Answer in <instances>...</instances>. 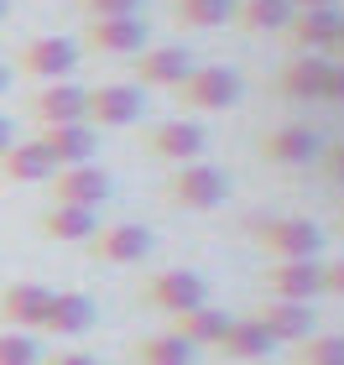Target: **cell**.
Listing matches in <instances>:
<instances>
[{
	"label": "cell",
	"instance_id": "obj_1",
	"mask_svg": "<svg viewBox=\"0 0 344 365\" xmlns=\"http://www.w3.org/2000/svg\"><path fill=\"white\" fill-rule=\"evenodd\" d=\"M162 198H167L172 209L209 214V209H219L224 198H229V178L214 168V162H183V168L167 173V182H162Z\"/></svg>",
	"mask_w": 344,
	"mask_h": 365
},
{
	"label": "cell",
	"instance_id": "obj_2",
	"mask_svg": "<svg viewBox=\"0 0 344 365\" xmlns=\"http://www.w3.org/2000/svg\"><path fill=\"white\" fill-rule=\"evenodd\" d=\"M256 245L266 251L271 261H318L323 251V230L303 214H282V220H256L251 225Z\"/></svg>",
	"mask_w": 344,
	"mask_h": 365
},
{
	"label": "cell",
	"instance_id": "obj_3",
	"mask_svg": "<svg viewBox=\"0 0 344 365\" xmlns=\"http://www.w3.org/2000/svg\"><path fill=\"white\" fill-rule=\"evenodd\" d=\"M240 94H245V78L235 68H224V63H209V68H193L183 84H177V99H183V110H229V105H240Z\"/></svg>",
	"mask_w": 344,
	"mask_h": 365
},
{
	"label": "cell",
	"instance_id": "obj_4",
	"mask_svg": "<svg viewBox=\"0 0 344 365\" xmlns=\"http://www.w3.org/2000/svg\"><path fill=\"white\" fill-rule=\"evenodd\" d=\"M146 110V99L136 84H94L84 89V125H100V130H125L136 125Z\"/></svg>",
	"mask_w": 344,
	"mask_h": 365
},
{
	"label": "cell",
	"instance_id": "obj_5",
	"mask_svg": "<svg viewBox=\"0 0 344 365\" xmlns=\"http://www.w3.org/2000/svg\"><path fill=\"white\" fill-rule=\"evenodd\" d=\"M78 47L73 37H31L21 47V58H16V73H26V78H37V84H53V78H73L78 68Z\"/></svg>",
	"mask_w": 344,
	"mask_h": 365
},
{
	"label": "cell",
	"instance_id": "obj_6",
	"mask_svg": "<svg viewBox=\"0 0 344 365\" xmlns=\"http://www.w3.org/2000/svg\"><path fill=\"white\" fill-rule=\"evenodd\" d=\"M141 297L152 308H162V313H188V308L209 303V282L199 272H188V267H172V272H152L146 277Z\"/></svg>",
	"mask_w": 344,
	"mask_h": 365
},
{
	"label": "cell",
	"instance_id": "obj_7",
	"mask_svg": "<svg viewBox=\"0 0 344 365\" xmlns=\"http://www.w3.org/2000/svg\"><path fill=\"white\" fill-rule=\"evenodd\" d=\"M94 261H105V267H136V261L152 256V230L146 225H100L94 235L84 240Z\"/></svg>",
	"mask_w": 344,
	"mask_h": 365
},
{
	"label": "cell",
	"instance_id": "obj_8",
	"mask_svg": "<svg viewBox=\"0 0 344 365\" xmlns=\"http://www.w3.org/2000/svg\"><path fill=\"white\" fill-rule=\"evenodd\" d=\"M204 146H209V130L199 120H162L152 136H146V152L167 168H183V162H204Z\"/></svg>",
	"mask_w": 344,
	"mask_h": 365
},
{
	"label": "cell",
	"instance_id": "obj_9",
	"mask_svg": "<svg viewBox=\"0 0 344 365\" xmlns=\"http://www.w3.org/2000/svg\"><path fill=\"white\" fill-rule=\"evenodd\" d=\"M344 26V11L329 6V11H292V21L282 26V42L292 53H334V37Z\"/></svg>",
	"mask_w": 344,
	"mask_h": 365
},
{
	"label": "cell",
	"instance_id": "obj_10",
	"mask_svg": "<svg viewBox=\"0 0 344 365\" xmlns=\"http://www.w3.org/2000/svg\"><path fill=\"white\" fill-rule=\"evenodd\" d=\"M261 292L276 297V303H313V297H323L318 261H271L261 272Z\"/></svg>",
	"mask_w": 344,
	"mask_h": 365
},
{
	"label": "cell",
	"instance_id": "obj_11",
	"mask_svg": "<svg viewBox=\"0 0 344 365\" xmlns=\"http://www.w3.org/2000/svg\"><path fill=\"white\" fill-rule=\"evenodd\" d=\"M53 204H78V209H100L110 198V173L94 168V162H78V168H58L53 178Z\"/></svg>",
	"mask_w": 344,
	"mask_h": 365
},
{
	"label": "cell",
	"instance_id": "obj_12",
	"mask_svg": "<svg viewBox=\"0 0 344 365\" xmlns=\"http://www.w3.org/2000/svg\"><path fill=\"white\" fill-rule=\"evenodd\" d=\"M26 115L37 125H73V120H84V84L53 78V84H42L37 94L26 99Z\"/></svg>",
	"mask_w": 344,
	"mask_h": 365
},
{
	"label": "cell",
	"instance_id": "obj_13",
	"mask_svg": "<svg viewBox=\"0 0 344 365\" xmlns=\"http://www.w3.org/2000/svg\"><path fill=\"white\" fill-rule=\"evenodd\" d=\"M84 47L105 58H136L146 47V21L141 16H105V21H89L84 26Z\"/></svg>",
	"mask_w": 344,
	"mask_h": 365
},
{
	"label": "cell",
	"instance_id": "obj_14",
	"mask_svg": "<svg viewBox=\"0 0 344 365\" xmlns=\"http://www.w3.org/2000/svg\"><path fill=\"white\" fill-rule=\"evenodd\" d=\"M193 73L188 47H141L136 53V89H177Z\"/></svg>",
	"mask_w": 344,
	"mask_h": 365
},
{
	"label": "cell",
	"instance_id": "obj_15",
	"mask_svg": "<svg viewBox=\"0 0 344 365\" xmlns=\"http://www.w3.org/2000/svg\"><path fill=\"white\" fill-rule=\"evenodd\" d=\"M251 319L271 334V344H303L308 334H313V308L308 303H276V297H261V308L251 313Z\"/></svg>",
	"mask_w": 344,
	"mask_h": 365
},
{
	"label": "cell",
	"instance_id": "obj_16",
	"mask_svg": "<svg viewBox=\"0 0 344 365\" xmlns=\"http://www.w3.org/2000/svg\"><path fill=\"white\" fill-rule=\"evenodd\" d=\"M318 152H323V141L308 125H276L271 136H261V157L271 168H308V162H318Z\"/></svg>",
	"mask_w": 344,
	"mask_h": 365
},
{
	"label": "cell",
	"instance_id": "obj_17",
	"mask_svg": "<svg viewBox=\"0 0 344 365\" xmlns=\"http://www.w3.org/2000/svg\"><path fill=\"white\" fill-rule=\"evenodd\" d=\"M100 324V308H94L89 292H53L47 303V319H42V334H63V339H78Z\"/></svg>",
	"mask_w": 344,
	"mask_h": 365
},
{
	"label": "cell",
	"instance_id": "obj_18",
	"mask_svg": "<svg viewBox=\"0 0 344 365\" xmlns=\"http://www.w3.org/2000/svg\"><path fill=\"white\" fill-rule=\"evenodd\" d=\"M47 303H53V287H42V282H11L6 292H0V324L11 329H42L47 319Z\"/></svg>",
	"mask_w": 344,
	"mask_h": 365
},
{
	"label": "cell",
	"instance_id": "obj_19",
	"mask_svg": "<svg viewBox=\"0 0 344 365\" xmlns=\"http://www.w3.org/2000/svg\"><path fill=\"white\" fill-rule=\"evenodd\" d=\"M37 146L58 162V168H78V162L94 157V125H84V120H73V125H42Z\"/></svg>",
	"mask_w": 344,
	"mask_h": 365
},
{
	"label": "cell",
	"instance_id": "obj_20",
	"mask_svg": "<svg viewBox=\"0 0 344 365\" xmlns=\"http://www.w3.org/2000/svg\"><path fill=\"white\" fill-rule=\"evenodd\" d=\"M323 84H329V58H318V53H298L276 73V94L303 99V105L308 99H323Z\"/></svg>",
	"mask_w": 344,
	"mask_h": 365
},
{
	"label": "cell",
	"instance_id": "obj_21",
	"mask_svg": "<svg viewBox=\"0 0 344 365\" xmlns=\"http://www.w3.org/2000/svg\"><path fill=\"white\" fill-rule=\"evenodd\" d=\"M53 173H58V162L37 141H11L0 152V182H47Z\"/></svg>",
	"mask_w": 344,
	"mask_h": 365
},
{
	"label": "cell",
	"instance_id": "obj_22",
	"mask_svg": "<svg viewBox=\"0 0 344 365\" xmlns=\"http://www.w3.org/2000/svg\"><path fill=\"white\" fill-rule=\"evenodd\" d=\"M37 225H42L47 240L78 245V240H89L94 230H100V214H94V209H78V204H47Z\"/></svg>",
	"mask_w": 344,
	"mask_h": 365
},
{
	"label": "cell",
	"instance_id": "obj_23",
	"mask_svg": "<svg viewBox=\"0 0 344 365\" xmlns=\"http://www.w3.org/2000/svg\"><path fill=\"white\" fill-rule=\"evenodd\" d=\"M224 329H229V313L199 303V308H188V313H172L167 334H177L183 344H193V350H204V344H219L224 339Z\"/></svg>",
	"mask_w": 344,
	"mask_h": 365
},
{
	"label": "cell",
	"instance_id": "obj_24",
	"mask_svg": "<svg viewBox=\"0 0 344 365\" xmlns=\"http://www.w3.org/2000/svg\"><path fill=\"white\" fill-rule=\"evenodd\" d=\"M240 31L251 37H282V26L292 21V0H235V16H229Z\"/></svg>",
	"mask_w": 344,
	"mask_h": 365
},
{
	"label": "cell",
	"instance_id": "obj_25",
	"mask_svg": "<svg viewBox=\"0 0 344 365\" xmlns=\"http://www.w3.org/2000/svg\"><path fill=\"white\" fill-rule=\"evenodd\" d=\"M214 350H224V360H261V355H271L276 344H271V334L261 329L251 313L245 319H229V329H224V339L214 344Z\"/></svg>",
	"mask_w": 344,
	"mask_h": 365
},
{
	"label": "cell",
	"instance_id": "obj_26",
	"mask_svg": "<svg viewBox=\"0 0 344 365\" xmlns=\"http://www.w3.org/2000/svg\"><path fill=\"white\" fill-rule=\"evenodd\" d=\"M172 16L177 26H193V31H214L235 16V0H172Z\"/></svg>",
	"mask_w": 344,
	"mask_h": 365
},
{
	"label": "cell",
	"instance_id": "obj_27",
	"mask_svg": "<svg viewBox=\"0 0 344 365\" xmlns=\"http://www.w3.org/2000/svg\"><path fill=\"white\" fill-rule=\"evenodd\" d=\"M136 365H193V344H183L177 334H152L130 350Z\"/></svg>",
	"mask_w": 344,
	"mask_h": 365
},
{
	"label": "cell",
	"instance_id": "obj_28",
	"mask_svg": "<svg viewBox=\"0 0 344 365\" xmlns=\"http://www.w3.org/2000/svg\"><path fill=\"white\" fill-rule=\"evenodd\" d=\"M298 365H344V334H308L298 344Z\"/></svg>",
	"mask_w": 344,
	"mask_h": 365
},
{
	"label": "cell",
	"instance_id": "obj_29",
	"mask_svg": "<svg viewBox=\"0 0 344 365\" xmlns=\"http://www.w3.org/2000/svg\"><path fill=\"white\" fill-rule=\"evenodd\" d=\"M0 365H42L37 339L21 334V329H0Z\"/></svg>",
	"mask_w": 344,
	"mask_h": 365
},
{
	"label": "cell",
	"instance_id": "obj_30",
	"mask_svg": "<svg viewBox=\"0 0 344 365\" xmlns=\"http://www.w3.org/2000/svg\"><path fill=\"white\" fill-rule=\"evenodd\" d=\"M146 0H78V11L89 21H105V16H141Z\"/></svg>",
	"mask_w": 344,
	"mask_h": 365
},
{
	"label": "cell",
	"instance_id": "obj_31",
	"mask_svg": "<svg viewBox=\"0 0 344 365\" xmlns=\"http://www.w3.org/2000/svg\"><path fill=\"white\" fill-rule=\"evenodd\" d=\"M318 173L329 178V182H339V188H344V141H329V146L318 152Z\"/></svg>",
	"mask_w": 344,
	"mask_h": 365
},
{
	"label": "cell",
	"instance_id": "obj_32",
	"mask_svg": "<svg viewBox=\"0 0 344 365\" xmlns=\"http://www.w3.org/2000/svg\"><path fill=\"white\" fill-rule=\"evenodd\" d=\"M318 287L329 297H344V261H329V267H318Z\"/></svg>",
	"mask_w": 344,
	"mask_h": 365
},
{
	"label": "cell",
	"instance_id": "obj_33",
	"mask_svg": "<svg viewBox=\"0 0 344 365\" xmlns=\"http://www.w3.org/2000/svg\"><path fill=\"white\" fill-rule=\"evenodd\" d=\"M323 99L344 105V63H329V84H323Z\"/></svg>",
	"mask_w": 344,
	"mask_h": 365
},
{
	"label": "cell",
	"instance_id": "obj_34",
	"mask_svg": "<svg viewBox=\"0 0 344 365\" xmlns=\"http://www.w3.org/2000/svg\"><path fill=\"white\" fill-rule=\"evenodd\" d=\"M53 365H100V360H94V355H84V350H68V355H58Z\"/></svg>",
	"mask_w": 344,
	"mask_h": 365
},
{
	"label": "cell",
	"instance_id": "obj_35",
	"mask_svg": "<svg viewBox=\"0 0 344 365\" xmlns=\"http://www.w3.org/2000/svg\"><path fill=\"white\" fill-rule=\"evenodd\" d=\"M329 6H339V0H292V11H329Z\"/></svg>",
	"mask_w": 344,
	"mask_h": 365
},
{
	"label": "cell",
	"instance_id": "obj_36",
	"mask_svg": "<svg viewBox=\"0 0 344 365\" xmlns=\"http://www.w3.org/2000/svg\"><path fill=\"white\" fill-rule=\"evenodd\" d=\"M11 141H16V125L6 120V115H0V152H6V146H11Z\"/></svg>",
	"mask_w": 344,
	"mask_h": 365
},
{
	"label": "cell",
	"instance_id": "obj_37",
	"mask_svg": "<svg viewBox=\"0 0 344 365\" xmlns=\"http://www.w3.org/2000/svg\"><path fill=\"white\" fill-rule=\"evenodd\" d=\"M6 89H11V68L0 63V94H6Z\"/></svg>",
	"mask_w": 344,
	"mask_h": 365
},
{
	"label": "cell",
	"instance_id": "obj_38",
	"mask_svg": "<svg viewBox=\"0 0 344 365\" xmlns=\"http://www.w3.org/2000/svg\"><path fill=\"white\" fill-rule=\"evenodd\" d=\"M334 53H339V63H344V26H339V37H334Z\"/></svg>",
	"mask_w": 344,
	"mask_h": 365
},
{
	"label": "cell",
	"instance_id": "obj_39",
	"mask_svg": "<svg viewBox=\"0 0 344 365\" xmlns=\"http://www.w3.org/2000/svg\"><path fill=\"white\" fill-rule=\"evenodd\" d=\"M6 16H11V0H0V21H6Z\"/></svg>",
	"mask_w": 344,
	"mask_h": 365
},
{
	"label": "cell",
	"instance_id": "obj_40",
	"mask_svg": "<svg viewBox=\"0 0 344 365\" xmlns=\"http://www.w3.org/2000/svg\"><path fill=\"white\" fill-rule=\"evenodd\" d=\"M339 230H344V214H339Z\"/></svg>",
	"mask_w": 344,
	"mask_h": 365
}]
</instances>
